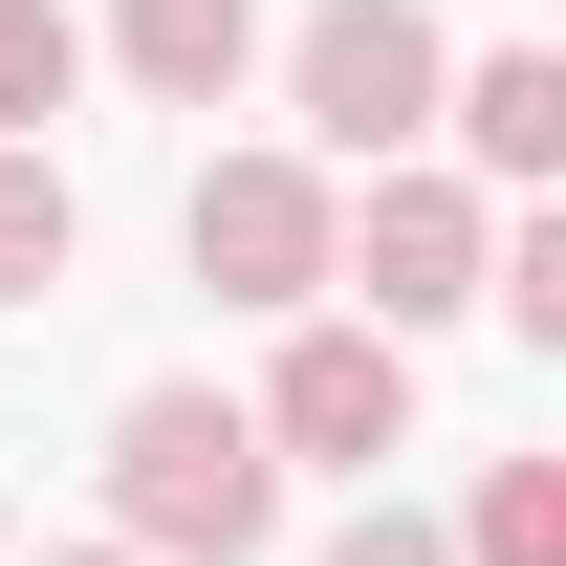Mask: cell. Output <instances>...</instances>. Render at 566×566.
<instances>
[{
    "mask_svg": "<svg viewBox=\"0 0 566 566\" xmlns=\"http://www.w3.org/2000/svg\"><path fill=\"white\" fill-rule=\"evenodd\" d=\"M109 523H132L153 566H240L283 523L262 415H240V392H132V415H109Z\"/></svg>",
    "mask_w": 566,
    "mask_h": 566,
    "instance_id": "6da1fadb",
    "label": "cell"
},
{
    "mask_svg": "<svg viewBox=\"0 0 566 566\" xmlns=\"http://www.w3.org/2000/svg\"><path fill=\"white\" fill-rule=\"evenodd\" d=\"M327 262H349L392 327H458V305H480V262H501V218L458 197V175H415V153H370V197L327 218Z\"/></svg>",
    "mask_w": 566,
    "mask_h": 566,
    "instance_id": "7a4b0ae2",
    "label": "cell"
},
{
    "mask_svg": "<svg viewBox=\"0 0 566 566\" xmlns=\"http://www.w3.org/2000/svg\"><path fill=\"white\" fill-rule=\"evenodd\" d=\"M436 87H458V44H436L415 0H327V22H305V132L327 153H415Z\"/></svg>",
    "mask_w": 566,
    "mask_h": 566,
    "instance_id": "3957f363",
    "label": "cell"
},
{
    "mask_svg": "<svg viewBox=\"0 0 566 566\" xmlns=\"http://www.w3.org/2000/svg\"><path fill=\"white\" fill-rule=\"evenodd\" d=\"M415 436V327H305L262 370V458H392Z\"/></svg>",
    "mask_w": 566,
    "mask_h": 566,
    "instance_id": "277c9868",
    "label": "cell"
},
{
    "mask_svg": "<svg viewBox=\"0 0 566 566\" xmlns=\"http://www.w3.org/2000/svg\"><path fill=\"white\" fill-rule=\"evenodd\" d=\"M197 283L218 305H305L327 283V175L305 153H218L197 175Z\"/></svg>",
    "mask_w": 566,
    "mask_h": 566,
    "instance_id": "5b68a950",
    "label": "cell"
},
{
    "mask_svg": "<svg viewBox=\"0 0 566 566\" xmlns=\"http://www.w3.org/2000/svg\"><path fill=\"white\" fill-rule=\"evenodd\" d=\"M109 66H132L153 109H218V87L262 66V0H109Z\"/></svg>",
    "mask_w": 566,
    "mask_h": 566,
    "instance_id": "8992f818",
    "label": "cell"
},
{
    "mask_svg": "<svg viewBox=\"0 0 566 566\" xmlns=\"http://www.w3.org/2000/svg\"><path fill=\"white\" fill-rule=\"evenodd\" d=\"M436 109L480 132V175H566V66H545V44H501V66H458Z\"/></svg>",
    "mask_w": 566,
    "mask_h": 566,
    "instance_id": "52a82bcc",
    "label": "cell"
},
{
    "mask_svg": "<svg viewBox=\"0 0 566 566\" xmlns=\"http://www.w3.org/2000/svg\"><path fill=\"white\" fill-rule=\"evenodd\" d=\"M66 240H87V197L44 175V132H0V305H44V283H66Z\"/></svg>",
    "mask_w": 566,
    "mask_h": 566,
    "instance_id": "ba28073f",
    "label": "cell"
},
{
    "mask_svg": "<svg viewBox=\"0 0 566 566\" xmlns=\"http://www.w3.org/2000/svg\"><path fill=\"white\" fill-rule=\"evenodd\" d=\"M458 566H566V458H501L480 523H458Z\"/></svg>",
    "mask_w": 566,
    "mask_h": 566,
    "instance_id": "9c48e42d",
    "label": "cell"
},
{
    "mask_svg": "<svg viewBox=\"0 0 566 566\" xmlns=\"http://www.w3.org/2000/svg\"><path fill=\"white\" fill-rule=\"evenodd\" d=\"M66 87H87V22L66 0H0V132H44Z\"/></svg>",
    "mask_w": 566,
    "mask_h": 566,
    "instance_id": "30bf717a",
    "label": "cell"
},
{
    "mask_svg": "<svg viewBox=\"0 0 566 566\" xmlns=\"http://www.w3.org/2000/svg\"><path fill=\"white\" fill-rule=\"evenodd\" d=\"M327 566H458V545H436V523H392V501H370V523H349V545H327Z\"/></svg>",
    "mask_w": 566,
    "mask_h": 566,
    "instance_id": "8fae6325",
    "label": "cell"
},
{
    "mask_svg": "<svg viewBox=\"0 0 566 566\" xmlns=\"http://www.w3.org/2000/svg\"><path fill=\"white\" fill-rule=\"evenodd\" d=\"M44 566H153V545H44Z\"/></svg>",
    "mask_w": 566,
    "mask_h": 566,
    "instance_id": "7c38bea8",
    "label": "cell"
}]
</instances>
